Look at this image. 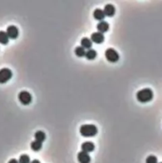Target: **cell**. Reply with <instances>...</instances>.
<instances>
[{"mask_svg": "<svg viewBox=\"0 0 162 163\" xmlns=\"http://www.w3.org/2000/svg\"><path fill=\"white\" fill-rule=\"evenodd\" d=\"M137 100L142 104L151 101L154 97V92L150 88H144L137 93Z\"/></svg>", "mask_w": 162, "mask_h": 163, "instance_id": "6da1fadb", "label": "cell"}, {"mask_svg": "<svg viewBox=\"0 0 162 163\" xmlns=\"http://www.w3.org/2000/svg\"><path fill=\"white\" fill-rule=\"evenodd\" d=\"M80 133L85 138L96 136L98 133V128L93 124H84L80 126Z\"/></svg>", "mask_w": 162, "mask_h": 163, "instance_id": "7a4b0ae2", "label": "cell"}, {"mask_svg": "<svg viewBox=\"0 0 162 163\" xmlns=\"http://www.w3.org/2000/svg\"><path fill=\"white\" fill-rule=\"evenodd\" d=\"M105 57L108 62H112V63H115L119 60V54L118 53V52L111 48L105 51Z\"/></svg>", "mask_w": 162, "mask_h": 163, "instance_id": "3957f363", "label": "cell"}, {"mask_svg": "<svg viewBox=\"0 0 162 163\" xmlns=\"http://www.w3.org/2000/svg\"><path fill=\"white\" fill-rule=\"evenodd\" d=\"M13 73L11 69L4 68L0 69V84H5L11 79Z\"/></svg>", "mask_w": 162, "mask_h": 163, "instance_id": "277c9868", "label": "cell"}, {"mask_svg": "<svg viewBox=\"0 0 162 163\" xmlns=\"http://www.w3.org/2000/svg\"><path fill=\"white\" fill-rule=\"evenodd\" d=\"M18 100L23 105H28L32 102L31 94L27 91H22L18 94Z\"/></svg>", "mask_w": 162, "mask_h": 163, "instance_id": "5b68a950", "label": "cell"}, {"mask_svg": "<svg viewBox=\"0 0 162 163\" xmlns=\"http://www.w3.org/2000/svg\"><path fill=\"white\" fill-rule=\"evenodd\" d=\"M7 33L9 38L16 39L18 37L19 31H18V29L15 26H9L7 29Z\"/></svg>", "mask_w": 162, "mask_h": 163, "instance_id": "8992f818", "label": "cell"}, {"mask_svg": "<svg viewBox=\"0 0 162 163\" xmlns=\"http://www.w3.org/2000/svg\"><path fill=\"white\" fill-rule=\"evenodd\" d=\"M77 159L80 163H90L91 162V157L88 153L84 151H80L77 155Z\"/></svg>", "mask_w": 162, "mask_h": 163, "instance_id": "52a82bcc", "label": "cell"}, {"mask_svg": "<svg viewBox=\"0 0 162 163\" xmlns=\"http://www.w3.org/2000/svg\"><path fill=\"white\" fill-rule=\"evenodd\" d=\"M104 35L103 33H100V32H95L91 34V42L96 43V44H101L104 42Z\"/></svg>", "mask_w": 162, "mask_h": 163, "instance_id": "ba28073f", "label": "cell"}, {"mask_svg": "<svg viewBox=\"0 0 162 163\" xmlns=\"http://www.w3.org/2000/svg\"><path fill=\"white\" fill-rule=\"evenodd\" d=\"M103 12H104L105 15L107 16V17H112L115 14V7L113 5H111V4H107V5L105 6Z\"/></svg>", "mask_w": 162, "mask_h": 163, "instance_id": "9c48e42d", "label": "cell"}, {"mask_svg": "<svg viewBox=\"0 0 162 163\" xmlns=\"http://www.w3.org/2000/svg\"><path fill=\"white\" fill-rule=\"evenodd\" d=\"M81 149H82V151H84V152H92L95 150V145L91 142H85L81 146Z\"/></svg>", "mask_w": 162, "mask_h": 163, "instance_id": "30bf717a", "label": "cell"}, {"mask_svg": "<svg viewBox=\"0 0 162 163\" xmlns=\"http://www.w3.org/2000/svg\"><path fill=\"white\" fill-rule=\"evenodd\" d=\"M97 30L98 32H100L101 33H106L109 30V24L105 21L100 22L97 25Z\"/></svg>", "mask_w": 162, "mask_h": 163, "instance_id": "8fae6325", "label": "cell"}, {"mask_svg": "<svg viewBox=\"0 0 162 163\" xmlns=\"http://www.w3.org/2000/svg\"><path fill=\"white\" fill-rule=\"evenodd\" d=\"M93 16H94V18H96V20H98V21L100 22L103 21L104 18L106 17L104 12H103V11H102L101 9H96V11H94V13H93Z\"/></svg>", "mask_w": 162, "mask_h": 163, "instance_id": "7c38bea8", "label": "cell"}, {"mask_svg": "<svg viewBox=\"0 0 162 163\" xmlns=\"http://www.w3.org/2000/svg\"><path fill=\"white\" fill-rule=\"evenodd\" d=\"M81 46L84 49H91V48L92 47V42H91V39L87 38V37H84L81 40Z\"/></svg>", "mask_w": 162, "mask_h": 163, "instance_id": "4fadbf2b", "label": "cell"}, {"mask_svg": "<svg viewBox=\"0 0 162 163\" xmlns=\"http://www.w3.org/2000/svg\"><path fill=\"white\" fill-rule=\"evenodd\" d=\"M34 138L35 140L38 141V142H43L44 141L46 140V135L45 134V132L42 131H38L36 133L34 134Z\"/></svg>", "mask_w": 162, "mask_h": 163, "instance_id": "5bb4252c", "label": "cell"}, {"mask_svg": "<svg viewBox=\"0 0 162 163\" xmlns=\"http://www.w3.org/2000/svg\"><path fill=\"white\" fill-rule=\"evenodd\" d=\"M9 42V37L7 32L0 31V44L7 45Z\"/></svg>", "mask_w": 162, "mask_h": 163, "instance_id": "9a60e30c", "label": "cell"}, {"mask_svg": "<svg viewBox=\"0 0 162 163\" xmlns=\"http://www.w3.org/2000/svg\"><path fill=\"white\" fill-rule=\"evenodd\" d=\"M97 56V52L95 49H88L86 52L85 57L87 60H94Z\"/></svg>", "mask_w": 162, "mask_h": 163, "instance_id": "2e32d148", "label": "cell"}, {"mask_svg": "<svg viewBox=\"0 0 162 163\" xmlns=\"http://www.w3.org/2000/svg\"><path fill=\"white\" fill-rule=\"evenodd\" d=\"M30 146H31V148L33 151H39L42 147V142L35 140L31 142Z\"/></svg>", "mask_w": 162, "mask_h": 163, "instance_id": "e0dca14e", "label": "cell"}, {"mask_svg": "<svg viewBox=\"0 0 162 163\" xmlns=\"http://www.w3.org/2000/svg\"><path fill=\"white\" fill-rule=\"evenodd\" d=\"M75 53L77 57H84L86 54L85 49H84L82 46H78V47L76 48Z\"/></svg>", "mask_w": 162, "mask_h": 163, "instance_id": "ac0fdd59", "label": "cell"}, {"mask_svg": "<svg viewBox=\"0 0 162 163\" xmlns=\"http://www.w3.org/2000/svg\"><path fill=\"white\" fill-rule=\"evenodd\" d=\"M19 163H30V158L27 154H22L21 155L18 160Z\"/></svg>", "mask_w": 162, "mask_h": 163, "instance_id": "d6986e66", "label": "cell"}, {"mask_svg": "<svg viewBox=\"0 0 162 163\" xmlns=\"http://www.w3.org/2000/svg\"><path fill=\"white\" fill-rule=\"evenodd\" d=\"M145 163H157V158L154 155H150L147 157Z\"/></svg>", "mask_w": 162, "mask_h": 163, "instance_id": "ffe728a7", "label": "cell"}, {"mask_svg": "<svg viewBox=\"0 0 162 163\" xmlns=\"http://www.w3.org/2000/svg\"><path fill=\"white\" fill-rule=\"evenodd\" d=\"M8 163H19V162H18L17 160L14 159V158H12V159H11L10 161H8Z\"/></svg>", "mask_w": 162, "mask_h": 163, "instance_id": "44dd1931", "label": "cell"}, {"mask_svg": "<svg viewBox=\"0 0 162 163\" xmlns=\"http://www.w3.org/2000/svg\"><path fill=\"white\" fill-rule=\"evenodd\" d=\"M30 163H41V162H40V161H38V160L34 159V160H33V161H32L31 162H30Z\"/></svg>", "mask_w": 162, "mask_h": 163, "instance_id": "7402d4cb", "label": "cell"}, {"mask_svg": "<svg viewBox=\"0 0 162 163\" xmlns=\"http://www.w3.org/2000/svg\"><path fill=\"white\" fill-rule=\"evenodd\" d=\"M160 163H162V162H160Z\"/></svg>", "mask_w": 162, "mask_h": 163, "instance_id": "603a6c76", "label": "cell"}]
</instances>
